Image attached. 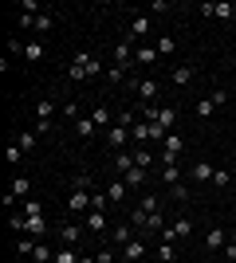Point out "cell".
<instances>
[{
    "instance_id": "cell-44",
    "label": "cell",
    "mask_w": 236,
    "mask_h": 263,
    "mask_svg": "<svg viewBox=\"0 0 236 263\" xmlns=\"http://www.w3.org/2000/svg\"><path fill=\"white\" fill-rule=\"evenodd\" d=\"M90 185H95V181H90V173H79L75 181H71V189H87V193H90Z\"/></svg>"
},
{
    "instance_id": "cell-3",
    "label": "cell",
    "mask_w": 236,
    "mask_h": 263,
    "mask_svg": "<svg viewBox=\"0 0 236 263\" xmlns=\"http://www.w3.org/2000/svg\"><path fill=\"white\" fill-rule=\"evenodd\" d=\"M185 236H193V220L189 216H177L166 232H161V240H169V243H173V240H185Z\"/></svg>"
},
{
    "instance_id": "cell-15",
    "label": "cell",
    "mask_w": 236,
    "mask_h": 263,
    "mask_svg": "<svg viewBox=\"0 0 236 263\" xmlns=\"http://www.w3.org/2000/svg\"><path fill=\"white\" fill-rule=\"evenodd\" d=\"M154 59H157V47H154V44H146V47H134V63H138V67H150Z\"/></svg>"
},
{
    "instance_id": "cell-8",
    "label": "cell",
    "mask_w": 236,
    "mask_h": 263,
    "mask_svg": "<svg viewBox=\"0 0 236 263\" xmlns=\"http://www.w3.org/2000/svg\"><path fill=\"white\" fill-rule=\"evenodd\" d=\"M142 255H146V240H142V236H134V240L122 248V259H126V263H138Z\"/></svg>"
},
{
    "instance_id": "cell-10",
    "label": "cell",
    "mask_w": 236,
    "mask_h": 263,
    "mask_svg": "<svg viewBox=\"0 0 236 263\" xmlns=\"http://www.w3.org/2000/svg\"><path fill=\"white\" fill-rule=\"evenodd\" d=\"M71 212H90V193L87 189H71Z\"/></svg>"
},
{
    "instance_id": "cell-29",
    "label": "cell",
    "mask_w": 236,
    "mask_h": 263,
    "mask_svg": "<svg viewBox=\"0 0 236 263\" xmlns=\"http://www.w3.org/2000/svg\"><path fill=\"white\" fill-rule=\"evenodd\" d=\"M122 181H126V185H130V189H138V185H146V169H138V165H134V169H130V173L122 177Z\"/></svg>"
},
{
    "instance_id": "cell-43",
    "label": "cell",
    "mask_w": 236,
    "mask_h": 263,
    "mask_svg": "<svg viewBox=\"0 0 236 263\" xmlns=\"http://www.w3.org/2000/svg\"><path fill=\"white\" fill-rule=\"evenodd\" d=\"M114 259H118L114 248H99V255H95V263H114Z\"/></svg>"
},
{
    "instance_id": "cell-46",
    "label": "cell",
    "mask_w": 236,
    "mask_h": 263,
    "mask_svg": "<svg viewBox=\"0 0 236 263\" xmlns=\"http://www.w3.org/2000/svg\"><path fill=\"white\" fill-rule=\"evenodd\" d=\"M169 193H173V200H189V185H185V181H181V185H173Z\"/></svg>"
},
{
    "instance_id": "cell-42",
    "label": "cell",
    "mask_w": 236,
    "mask_h": 263,
    "mask_svg": "<svg viewBox=\"0 0 236 263\" xmlns=\"http://www.w3.org/2000/svg\"><path fill=\"white\" fill-rule=\"evenodd\" d=\"M20 161H24V149L16 142H8V165H20Z\"/></svg>"
},
{
    "instance_id": "cell-26",
    "label": "cell",
    "mask_w": 236,
    "mask_h": 263,
    "mask_svg": "<svg viewBox=\"0 0 236 263\" xmlns=\"http://www.w3.org/2000/svg\"><path fill=\"white\" fill-rule=\"evenodd\" d=\"M32 259H35V263H56V252L40 240V243H35V252H32Z\"/></svg>"
},
{
    "instance_id": "cell-51",
    "label": "cell",
    "mask_w": 236,
    "mask_h": 263,
    "mask_svg": "<svg viewBox=\"0 0 236 263\" xmlns=\"http://www.w3.org/2000/svg\"><path fill=\"white\" fill-rule=\"evenodd\" d=\"M90 75H102V63H99V59H90V63H87V79Z\"/></svg>"
},
{
    "instance_id": "cell-17",
    "label": "cell",
    "mask_w": 236,
    "mask_h": 263,
    "mask_svg": "<svg viewBox=\"0 0 236 263\" xmlns=\"http://www.w3.org/2000/svg\"><path fill=\"white\" fill-rule=\"evenodd\" d=\"M130 169H134V154H130V149H122V154H114V173H130Z\"/></svg>"
},
{
    "instance_id": "cell-32",
    "label": "cell",
    "mask_w": 236,
    "mask_h": 263,
    "mask_svg": "<svg viewBox=\"0 0 236 263\" xmlns=\"http://www.w3.org/2000/svg\"><path fill=\"white\" fill-rule=\"evenodd\" d=\"M154 47H157V55H173V51H177V40H173V35H161Z\"/></svg>"
},
{
    "instance_id": "cell-28",
    "label": "cell",
    "mask_w": 236,
    "mask_h": 263,
    "mask_svg": "<svg viewBox=\"0 0 236 263\" xmlns=\"http://www.w3.org/2000/svg\"><path fill=\"white\" fill-rule=\"evenodd\" d=\"M87 232H106V216L102 212H87Z\"/></svg>"
},
{
    "instance_id": "cell-1",
    "label": "cell",
    "mask_w": 236,
    "mask_h": 263,
    "mask_svg": "<svg viewBox=\"0 0 236 263\" xmlns=\"http://www.w3.org/2000/svg\"><path fill=\"white\" fill-rule=\"evenodd\" d=\"M126 87L138 90V99L146 102V106H157V95H161V83H157V79H130Z\"/></svg>"
},
{
    "instance_id": "cell-24",
    "label": "cell",
    "mask_w": 236,
    "mask_h": 263,
    "mask_svg": "<svg viewBox=\"0 0 236 263\" xmlns=\"http://www.w3.org/2000/svg\"><path fill=\"white\" fill-rule=\"evenodd\" d=\"M35 142H40V134H35V130H24V134H16V145H20L24 154H28V149H35Z\"/></svg>"
},
{
    "instance_id": "cell-4",
    "label": "cell",
    "mask_w": 236,
    "mask_h": 263,
    "mask_svg": "<svg viewBox=\"0 0 236 263\" xmlns=\"http://www.w3.org/2000/svg\"><path fill=\"white\" fill-rule=\"evenodd\" d=\"M102 138H106V145H111L114 154H122V149H126V142H130V130L114 122V126H111V130H106V134H102Z\"/></svg>"
},
{
    "instance_id": "cell-33",
    "label": "cell",
    "mask_w": 236,
    "mask_h": 263,
    "mask_svg": "<svg viewBox=\"0 0 236 263\" xmlns=\"http://www.w3.org/2000/svg\"><path fill=\"white\" fill-rule=\"evenodd\" d=\"M95 130H99V126H95L90 118H79L75 122V134H79V138H95Z\"/></svg>"
},
{
    "instance_id": "cell-13",
    "label": "cell",
    "mask_w": 236,
    "mask_h": 263,
    "mask_svg": "<svg viewBox=\"0 0 236 263\" xmlns=\"http://www.w3.org/2000/svg\"><path fill=\"white\" fill-rule=\"evenodd\" d=\"M90 122H95V126L106 134V130L114 126V122H111V106H95V110H90Z\"/></svg>"
},
{
    "instance_id": "cell-41",
    "label": "cell",
    "mask_w": 236,
    "mask_h": 263,
    "mask_svg": "<svg viewBox=\"0 0 236 263\" xmlns=\"http://www.w3.org/2000/svg\"><path fill=\"white\" fill-rule=\"evenodd\" d=\"M197 114H201V118H213V114H216V102L213 99H201V102H197Z\"/></svg>"
},
{
    "instance_id": "cell-19",
    "label": "cell",
    "mask_w": 236,
    "mask_h": 263,
    "mask_svg": "<svg viewBox=\"0 0 236 263\" xmlns=\"http://www.w3.org/2000/svg\"><path fill=\"white\" fill-rule=\"evenodd\" d=\"M24 232L35 236V240H44V236H47V220L44 216H28V228H24Z\"/></svg>"
},
{
    "instance_id": "cell-50",
    "label": "cell",
    "mask_w": 236,
    "mask_h": 263,
    "mask_svg": "<svg viewBox=\"0 0 236 263\" xmlns=\"http://www.w3.org/2000/svg\"><path fill=\"white\" fill-rule=\"evenodd\" d=\"M71 79H75V83H83V79H87V67H79V63H71Z\"/></svg>"
},
{
    "instance_id": "cell-2",
    "label": "cell",
    "mask_w": 236,
    "mask_h": 263,
    "mask_svg": "<svg viewBox=\"0 0 236 263\" xmlns=\"http://www.w3.org/2000/svg\"><path fill=\"white\" fill-rule=\"evenodd\" d=\"M197 12H201L205 20H236V4H213V0H205V4H197Z\"/></svg>"
},
{
    "instance_id": "cell-39",
    "label": "cell",
    "mask_w": 236,
    "mask_h": 263,
    "mask_svg": "<svg viewBox=\"0 0 236 263\" xmlns=\"http://www.w3.org/2000/svg\"><path fill=\"white\" fill-rule=\"evenodd\" d=\"M56 102H51V99H40V106H35V118H51V114H56Z\"/></svg>"
},
{
    "instance_id": "cell-35",
    "label": "cell",
    "mask_w": 236,
    "mask_h": 263,
    "mask_svg": "<svg viewBox=\"0 0 236 263\" xmlns=\"http://www.w3.org/2000/svg\"><path fill=\"white\" fill-rule=\"evenodd\" d=\"M169 224H166V216L161 212H150V220H146V232H166Z\"/></svg>"
},
{
    "instance_id": "cell-18",
    "label": "cell",
    "mask_w": 236,
    "mask_h": 263,
    "mask_svg": "<svg viewBox=\"0 0 236 263\" xmlns=\"http://www.w3.org/2000/svg\"><path fill=\"white\" fill-rule=\"evenodd\" d=\"M161 145H166V154H173V157L185 154V138H181V134H166V142H161Z\"/></svg>"
},
{
    "instance_id": "cell-12",
    "label": "cell",
    "mask_w": 236,
    "mask_h": 263,
    "mask_svg": "<svg viewBox=\"0 0 236 263\" xmlns=\"http://www.w3.org/2000/svg\"><path fill=\"white\" fill-rule=\"evenodd\" d=\"M56 236H59L63 243H67V248H75V243L83 240V228H79V224H63V228H59Z\"/></svg>"
},
{
    "instance_id": "cell-25",
    "label": "cell",
    "mask_w": 236,
    "mask_h": 263,
    "mask_svg": "<svg viewBox=\"0 0 236 263\" xmlns=\"http://www.w3.org/2000/svg\"><path fill=\"white\" fill-rule=\"evenodd\" d=\"M130 154H134V165H138V169H150V165H154V154H150L146 145H138V149H130Z\"/></svg>"
},
{
    "instance_id": "cell-30",
    "label": "cell",
    "mask_w": 236,
    "mask_h": 263,
    "mask_svg": "<svg viewBox=\"0 0 236 263\" xmlns=\"http://www.w3.org/2000/svg\"><path fill=\"white\" fill-rule=\"evenodd\" d=\"M126 75H130L126 67H114V63H111V71H106V83H114V87H118V83H130Z\"/></svg>"
},
{
    "instance_id": "cell-36",
    "label": "cell",
    "mask_w": 236,
    "mask_h": 263,
    "mask_svg": "<svg viewBox=\"0 0 236 263\" xmlns=\"http://www.w3.org/2000/svg\"><path fill=\"white\" fill-rule=\"evenodd\" d=\"M79 259H83V255H79L75 248H59L56 252V263H79Z\"/></svg>"
},
{
    "instance_id": "cell-6",
    "label": "cell",
    "mask_w": 236,
    "mask_h": 263,
    "mask_svg": "<svg viewBox=\"0 0 236 263\" xmlns=\"http://www.w3.org/2000/svg\"><path fill=\"white\" fill-rule=\"evenodd\" d=\"M114 67H134V47H130V40H122V44H114Z\"/></svg>"
},
{
    "instance_id": "cell-7",
    "label": "cell",
    "mask_w": 236,
    "mask_h": 263,
    "mask_svg": "<svg viewBox=\"0 0 236 263\" xmlns=\"http://www.w3.org/2000/svg\"><path fill=\"white\" fill-rule=\"evenodd\" d=\"M193 75H197V71H193V63H181V67H173V71H169V83H173V87H189Z\"/></svg>"
},
{
    "instance_id": "cell-20",
    "label": "cell",
    "mask_w": 236,
    "mask_h": 263,
    "mask_svg": "<svg viewBox=\"0 0 236 263\" xmlns=\"http://www.w3.org/2000/svg\"><path fill=\"white\" fill-rule=\"evenodd\" d=\"M32 28H35V32H40V35H47V32H51V28H56V16H51V12H40V16H35V20H32Z\"/></svg>"
},
{
    "instance_id": "cell-37",
    "label": "cell",
    "mask_w": 236,
    "mask_h": 263,
    "mask_svg": "<svg viewBox=\"0 0 236 263\" xmlns=\"http://www.w3.org/2000/svg\"><path fill=\"white\" fill-rule=\"evenodd\" d=\"M157 173H161V181H166L169 189H173V185H181V169H177V165H173V169H157Z\"/></svg>"
},
{
    "instance_id": "cell-14",
    "label": "cell",
    "mask_w": 236,
    "mask_h": 263,
    "mask_svg": "<svg viewBox=\"0 0 236 263\" xmlns=\"http://www.w3.org/2000/svg\"><path fill=\"white\" fill-rule=\"evenodd\" d=\"M157 126H161V130H169V134H173V122H177V110H173V106H157Z\"/></svg>"
},
{
    "instance_id": "cell-11",
    "label": "cell",
    "mask_w": 236,
    "mask_h": 263,
    "mask_svg": "<svg viewBox=\"0 0 236 263\" xmlns=\"http://www.w3.org/2000/svg\"><path fill=\"white\" fill-rule=\"evenodd\" d=\"M213 173H216V169H213L209 161H197V165L189 169V177L197 181V185H209V181H213Z\"/></svg>"
},
{
    "instance_id": "cell-53",
    "label": "cell",
    "mask_w": 236,
    "mask_h": 263,
    "mask_svg": "<svg viewBox=\"0 0 236 263\" xmlns=\"http://www.w3.org/2000/svg\"><path fill=\"white\" fill-rule=\"evenodd\" d=\"M228 240H232V243H236V228H232V232H228Z\"/></svg>"
},
{
    "instance_id": "cell-45",
    "label": "cell",
    "mask_w": 236,
    "mask_h": 263,
    "mask_svg": "<svg viewBox=\"0 0 236 263\" xmlns=\"http://www.w3.org/2000/svg\"><path fill=\"white\" fill-rule=\"evenodd\" d=\"M166 134H169V130H161L157 122H150V142H166Z\"/></svg>"
},
{
    "instance_id": "cell-49",
    "label": "cell",
    "mask_w": 236,
    "mask_h": 263,
    "mask_svg": "<svg viewBox=\"0 0 236 263\" xmlns=\"http://www.w3.org/2000/svg\"><path fill=\"white\" fill-rule=\"evenodd\" d=\"M35 134L44 138V134H51V118H35Z\"/></svg>"
},
{
    "instance_id": "cell-54",
    "label": "cell",
    "mask_w": 236,
    "mask_h": 263,
    "mask_svg": "<svg viewBox=\"0 0 236 263\" xmlns=\"http://www.w3.org/2000/svg\"><path fill=\"white\" fill-rule=\"evenodd\" d=\"M213 263H228V259H213Z\"/></svg>"
},
{
    "instance_id": "cell-22",
    "label": "cell",
    "mask_w": 236,
    "mask_h": 263,
    "mask_svg": "<svg viewBox=\"0 0 236 263\" xmlns=\"http://www.w3.org/2000/svg\"><path fill=\"white\" fill-rule=\"evenodd\" d=\"M138 209L142 212H161V197H157V193H146V197H138Z\"/></svg>"
},
{
    "instance_id": "cell-16",
    "label": "cell",
    "mask_w": 236,
    "mask_h": 263,
    "mask_svg": "<svg viewBox=\"0 0 236 263\" xmlns=\"http://www.w3.org/2000/svg\"><path fill=\"white\" fill-rule=\"evenodd\" d=\"M146 32H150V16H134V24H130V35H126V40L134 44V40H142Z\"/></svg>"
},
{
    "instance_id": "cell-40",
    "label": "cell",
    "mask_w": 236,
    "mask_h": 263,
    "mask_svg": "<svg viewBox=\"0 0 236 263\" xmlns=\"http://www.w3.org/2000/svg\"><path fill=\"white\" fill-rule=\"evenodd\" d=\"M228 181H232V173H228V169H216L209 185H213V189H228Z\"/></svg>"
},
{
    "instance_id": "cell-34",
    "label": "cell",
    "mask_w": 236,
    "mask_h": 263,
    "mask_svg": "<svg viewBox=\"0 0 236 263\" xmlns=\"http://www.w3.org/2000/svg\"><path fill=\"white\" fill-rule=\"evenodd\" d=\"M157 259H161V263H173V259H177V248H173L169 240H161V248H157Z\"/></svg>"
},
{
    "instance_id": "cell-31",
    "label": "cell",
    "mask_w": 236,
    "mask_h": 263,
    "mask_svg": "<svg viewBox=\"0 0 236 263\" xmlns=\"http://www.w3.org/2000/svg\"><path fill=\"white\" fill-rule=\"evenodd\" d=\"M130 138H134V142H150V122H134V126H130Z\"/></svg>"
},
{
    "instance_id": "cell-9",
    "label": "cell",
    "mask_w": 236,
    "mask_h": 263,
    "mask_svg": "<svg viewBox=\"0 0 236 263\" xmlns=\"http://www.w3.org/2000/svg\"><path fill=\"white\" fill-rule=\"evenodd\" d=\"M225 243H228V232L225 228H209V232H205V248H209V252H221Z\"/></svg>"
},
{
    "instance_id": "cell-27",
    "label": "cell",
    "mask_w": 236,
    "mask_h": 263,
    "mask_svg": "<svg viewBox=\"0 0 236 263\" xmlns=\"http://www.w3.org/2000/svg\"><path fill=\"white\" fill-rule=\"evenodd\" d=\"M24 59H28V63H40V59H44V44H24Z\"/></svg>"
},
{
    "instance_id": "cell-52",
    "label": "cell",
    "mask_w": 236,
    "mask_h": 263,
    "mask_svg": "<svg viewBox=\"0 0 236 263\" xmlns=\"http://www.w3.org/2000/svg\"><path fill=\"white\" fill-rule=\"evenodd\" d=\"M225 259H228V263H236V243H232V240H228V255H225Z\"/></svg>"
},
{
    "instance_id": "cell-47",
    "label": "cell",
    "mask_w": 236,
    "mask_h": 263,
    "mask_svg": "<svg viewBox=\"0 0 236 263\" xmlns=\"http://www.w3.org/2000/svg\"><path fill=\"white\" fill-rule=\"evenodd\" d=\"M24 216H44V212H40V200H24Z\"/></svg>"
},
{
    "instance_id": "cell-48",
    "label": "cell",
    "mask_w": 236,
    "mask_h": 263,
    "mask_svg": "<svg viewBox=\"0 0 236 263\" xmlns=\"http://www.w3.org/2000/svg\"><path fill=\"white\" fill-rule=\"evenodd\" d=\"M59 110H63V118H67V122H79V106H75V102H67V106H59Z\"/></svg>"
},
{
    "instance_id": "cell-23",
    "label": "cell",
    "mask_w": 236,
    "mask_h": 263,
    "mask_svg": "<svg viewBox=\"0 0 236 263\" xmlns=\"http://www.w3.org/2000/svg\"><path fill=\"white\" fill-rule=\"evenodd\" d=\"M8 193H12V197H16V200H20V197H28V193H32V181H28V177H16V181H12V189H8Z\"/></svg>"
},
{
    "instance_id": "cell-21",
    "label": "cell",
    "mask_w": 236,
    "mask_h": 263,
    "mask_svg": "<svg viewBox=\"0 0 236 263\" xmlns=\"http://www.w3.org/2000/svg\"><path fill=\"white\" fill-rule=\"evenodd\" d=\"M126 193H130V185H126L122 177H118V181H111V185H106V197H111V200H126Z\"/></svg>"
},
{
    "instance_id": "cell-38",
    "label": "cell",
    "mask_w": 236,
    "mask_h": 263,
    "mask_svg": "<svg viewBox=\"0 0 236 263\" xmlns=\"http://www.w3.org/2000/svg\"><path fill=\"white\" fill-rule=\"evenodd\" d=\"M106 200H111V197H106V189L90 193V212H102V209H106Z\"/></svg>"
},
{
    "instance_id": "cell-5",
    "label": "cell",
    "mask_w": 236,
    "mask_h": 263,
    "mask_svg": "<svg viewBox=\"0 0 236 263\" xmlns=\"http://www.w3.org/2000/svg\"><path fill=\"white\" fill-rule=\"evenodd\" d=\"M134 236H142V232H138L134 224H130V220H126V224H118V228H111V243L118 248V252H122V248H126L130 240H134Z\"/></svg>"
}]
</instances>
